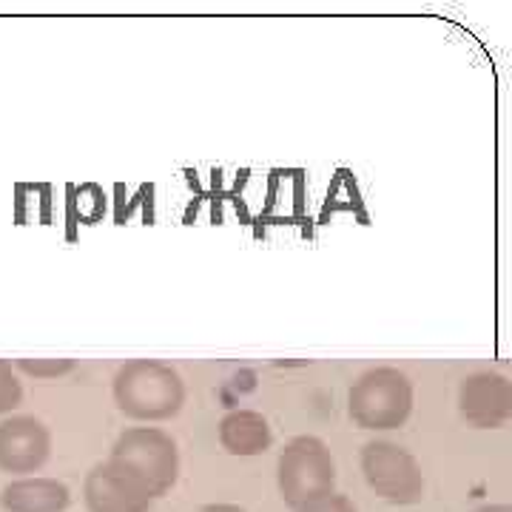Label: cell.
<instances>
[{
    "label": "cell",
    "mask_w": 512,
    "mask_h": 512,
    "mask_svg": "<svg viewBox=\"0 0 512 512\" xmlns=\"http://www.w3.org/2000/svg\"><path fill=\"white\" fill-rule=\"evenodd\" d=\"M52 456V433L35 416H9L0 421V473L29 476Z\"/></svg>",
    "instance_id": "52a82bcc"
},
{
    "label": "cell",
    "mask_w": 512,
    "mask_h": 512,
    "mask_svg": "<svg viewBox=\"0 0 512 512\" xmlns=\"http://www.w3.org/2000/svg\"><path fill=\"white\" fill-rule=\"evenodd\" d=\"M114 404L131 421L174 419L185 404L183 376L160 359H131L117 370L114 384Z\"/></svg>",
    "instance_id": "6da1fadb"
},
{
    "label": "cell",
    "mask_w": 512,
    "mask_h": 512,
    "mask_svg": "<svg viewBox=\"0 0 512 512\" xmlns=\"http://www.w3.org/2000/svg\"><path fill=\"white\" fill-rule=\"evenodd\" d=\"M276 487L291 510L336 493V461L328 444L316 436L288 441L276 461Z\"/></svg>",
    "instance_id": "3957f363"
},
{
    "label": "cell",
    "mask_w": 512,
    "mask_h": 512,
    "mask_svg": "<svg viewBox=\"0 0 512 512\" xmlns=\"http://www.w3.org/2000/svg\"><path fill=\"white\" fill-rule=\"evenodd\" d=\"M473 512H512L510 504H484V507H478Z\"/></svg>",
    "instance_id": "9a60e30c"
},
{
    "label": "cell",
    "mask_w": 512,
    "mask_h": 512,
    "mask_svg": "<svg viewBox=\"0 0 512 512\" xmlns=\"http://www.w3.org/2000/svg\"><path fill=\"white\" fill-rule=\"evenodd\" d=\"M20 402H23V384H20L18 373L12 362L0 359V416L18 410Z\"/></svg>",
    "instance_id": "8fae6325"
},
{
    "label": "cell",
    "mask_w": 512,
    "mask_h": 512,
    "mask_svg": "<svg viewBox=\"0 0 512 512\" xmlns=\"http://www.w3.org/2000/svg\"><path fill=\"white\" fill-rule=\"evenodd\" d=\"M458 413L476 430H498L512 419V384L501 373L481 370L458 387Z\"/></svg>",
    "instance_id": "ba28073f"
},
{
    "label": "cell",
    "mask_w": 512,
    "mask_h": 512,
    "mask_svg": "<svg viewBox=\"0 0 512 512\" xmlns=\"http://www.w3.org/2000/svg\"><path fill=\"white\" fill-rule=\"evenodd\" d=\"M83 501L89 512H151L154 495L117 461H100L86 473Z\"/></svg>",
    "instance_id": "8992f818"
},
{
    "label": "cell",
    "mask_w": 512,
    "mask_h": 512,
    "mask_svg": "<svg viewBox=\"0 0 512 512\" xmlns=\"http://www.w3.org/2000/svg\"><path fill=\"white\" fill-rule=\"evenodd\" d=\"M0 507L6 512H66L72 490L57 478L23 476L0 490Z\"/></svg>",
    "instance_id": "9c48e42d"
},
{
    "label": "cell",
    "mask_w": 512,
    "mask_h": 512,
    "mask_svg": "<svg viewBox=\"0 0 512 512\" xmlns=\"http://www.w3.org/2000/svg\"><path fill=\"white\" fill-rule=\"evenodd\" d=\"M111 461L123 464L128 473L146 484L154 501L171 493V487L180 478V450L177 441L171 439L160 427H128L123 430L114 447Z\"/></svg>",
    "instance_id": "277c9868"
},
{
    "label": "cell",
    "mask_w": 512,
    "mask_h": 512,
    "mask_svg": "<svg viewBox=\"0 0 512 512\" xmlns=\"http://www.w3.org/2000/svg\"><path fill=\"white\" fill-rule=\"evenodd\" d=\"M200 512H248V510H242L239 504H208V507H202Z\"/></svg>",
    "instance_id": "5bb4252c"
},
{
    "label": "cell",
    "mask_w": 512,
    "mask_h": 512,
    "mask_svg": "<svg viewBox=\"0 0 512 512\" xmlns=\"http://www.w3.org/2000/svg\"><path fill=\"white\" fill-rule=\"evenodd\" d=\"M413 382L399 367H370L348 390V416L362 430H399L413 413Z\"/></svg>",
    "instance_id": "7a4b0ae2"
},
{
    "label": "cell",
    "mask_w": 512,
    "mask_h": 512,
    "mask_svg": "<svg viewBox=\"0 0 512 512\" xmlns=\"http://www.w3.org/2000/svg\"><path fill=\"white\" fill-rule=\"evenodd\" d=\"M217 436H220L222 450L228 456L237 458L262 456L274 444L271 424L256 410H231V413H225Z\"/></svg>",
    "instance_id": "30bf717a"
},
{
    "label": "cell",
    "mask_w": 512,
    "mask_h": 512,
    "mask_svg": "<svg viewBox=\"0 0 512 512\" xmlns=\"http://www.w3.org/2000/svg\"><path fill=\"white\" fill-rule=\"evenodd\" d=\"M367 487L393 507H413L424 498V473L410 450L393 441H367L359 453Z\"/></svg>",
    "instance_id": "5b68a950"
},
{
    "label": "cell",
    "mask_w": 512,
    "mask_h": 512,
    "mask_svg": "<svg viewBox=\"0 0 512 512\" xmlns=\"http://www.w3.org/2000/svg\"><path fill=\"white\" fill-rule=\"evenodd\" d=\"M293 512H359V510H356V504L350 501L348 495L330 493V495H322V498H316V501L302 504L299 510H293Z\"/></svg>",
    "instance_id": "4fadbf2b"
},
{
    "label": "cell",
    "mask_w": 512,
    "mask_h": 512,
    "mask_svg": "<svg viewBox=\"0 0 512 512\" xmlns=\"http://www.w3.org/2000/svg\"><path fill=\"white\" fill-rule=\"evenodd\" d=\"M15 367L35 379H57L63 373H72L77 362L74 359H18Z\"/></svg>",
    "instance_id": "7c38bea8"
}]
</instances>
